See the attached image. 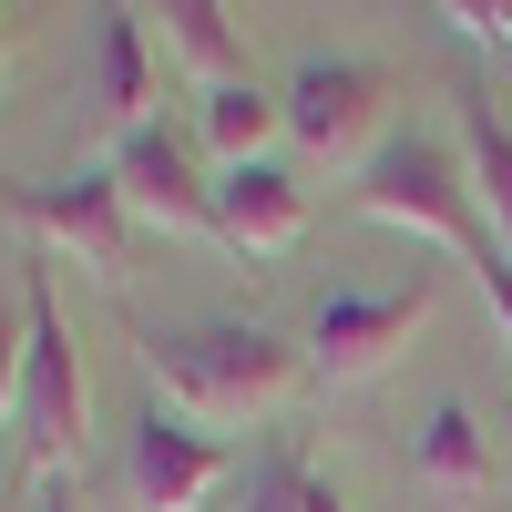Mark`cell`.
Instances as JSON below:
<instances>
[{
  "mask_svg": "<svg viewBox=\"0 0 512 512\" xmlns=\"http://www.w3.org/2000/svg\"><path fill=\"white\" fill-rule=\"evenodd\" d=\"M11 205H21V226H31L41 246L82 256L93 277H123V236H134V216H123V185H113V164H72V175L11 185Z\"/></svg>",
  "mask_w": 512,
  "mask_h": 512,
  "instance_id": "obj_5",
  "label": "cell"
},
{
  "mask_svg": "<svg viewBox=\"0 0 512 512\" xmlns=\"http://www.w3.org/2000/svg\"><path fill=\"white\" fill-rule=\"evenodd\" d=\"M441 21H461V31H492V41H512V0H451Z\"/></svg>",
  "mask_w": 512,
  "mask_h": 512,
  "instance_id": "obj_17",
  "label": "cell"
},
{
  "mask_svg": "<svg viewBox=\"0 0 512 512\" xmlns=\"http://www.w3.org/2000/svg\"><path fill=\"white\" fill-rule=\"evenodd\" d=\"M277 123H287V103H267L256 82H216V93H205V144H216L226 164H267Z\"/></svg>",
  "mask_w": 512,
  "mask_h": 512,
  "instance_id": "obj_13",
  "label": "cell"
},
{
  "mask_svg": "<svg viewBox=\"0 0 512 512\" xmlns=\"http://www.w3.org/2000/svg\"><path fill=\"white\" fill-rule=\"evenodd\" d=\"M41 512H82V492H72V482H52V492H41Z\"/></svg>",
  "mask_w": 512,
  "mask_h": 512,
  "instance_id": "obj_19",
  "label": "cell"
},
{
  "mask_svg": "<svg viewBox=\"0 0 512 512\" xmlns=\"http://www.w3.org/2000/svg\"><path fill=\"white\" fill-rule=\"evenodd\" d=\"M410 482H420V492H451V502H472V492H492V431L472 420V400H441L431 420H420V451H410Z\"/></svg>",
  "mask_w": 512,
  "mask_h": 512,
  "instance_id": "obj_11",
  "label": "cell"
},
{
  "mask_svg": "<svg viewBox=\"0 0 512 512\" xmlns=\"http://www.w3.org/2000/svg\"><path fill=\"white\" fill-rule=\"evenodd\" d=\"M461 164H472V195L492 216V246L512 256V123L492 113V93H461Z\"/></svg>",
  "mask_w": 512,
  "mask_h": 512,
  "instance_id": "obj_12",
  "label": "cell"
},
{
  "mask_svg": "<svg viewBox=\"0 0 512 512\" xmlns=\"http://www.w3.org/2000/svg\"><path fill=\"white\" fill-rule=\"evenodd\" d=\"M246 512H308V461H297V441H267L246 461Z\"/></svg>",
  "mask_w": 512,
  "mask_h": 512,
  "instance_id": "obj_15",
  "label": "cell"
},
{
  "mask_svg": "<svg viewBox=\"0 0 512 512\" xmlns=\"http://www.w3.org/2000/svg\"><path fill=\"white\" fill-rule=\"evenodd\" d=\"M113 185H123V216L154 226V236H216V185L195 175L185 134H164V123L113 144Z\"/></svg>",
  "mask_w": 512,
  "mask_h": 512,
  "instance_id": "obj_8",
  "label": "cell"
},
{
  "mask_svg": "<svg viewBox=\"0 0 512 512\" xmlns=\"http://www.w3.org/2000/svg\"><path fill=\"white\" fill-rule=\"evenodd\" d=\"M21 359H31V318H21V308H0V420L21 410Z\"/></svg>",
  "mask_w": 512,
  "mask_h": 512,
  "instance_id": "obj_16",
  "label": "cell"
},
{
  "mask_svg": "<svg viewBox=\"0 0 512 512\" xmlns=\"http://www.w3.org/2000/svg\"><path fill=\"white\" fill-rule=\"evenodd\" d=\"M0 72H11V11H0Z\"/></svg>",
  "mask_w": 512,
  "mask_h": 512,
  "instance_id": "obj_20",
  "label": "cell"
},
{
  "mask_svg": "<svg viewBox=\"0 0 512 512\" xmlns=\"http://www.w3.org/2000/svg\"><path fill=\"white\" fill-rule=\"evenodd\" d=\"M431 297H441L431 267H420L410 287H390V297H318L308 308V369L318 379H369L420 318H431Z\"/></svg>",
  "mask_w": 512,
  "mask_h": 512,
  "instance_id": "obj_7",
  "label": "cell"
},
{
  "mask_svg": "<svg viewBox=\"0 0 512 512\" xmlns=\"http://www.w3.org/2000/svg\"><path fill=\"white\" fill-rule=\"evenodd\" d=\"M21 318H31V359H21V410H11V431H21V451H31V472L72 482V461H82V349H72V328H62V308H52V277H31Z\"/></svg>",
  "mask_w": 512,
  "mask_h": 512,
  "instance_id": "obj_3",
  "label": "cell"
},
{
  "mask_svg": "<svg viewBox=\"0 0 512 512\" xmlns=\"http://www.w3.org/2000/svg\"><path fill=\"white\" fill-rule=\"evenodd\" d=\"M349 205L369 226H400V236H431L451 256H472V267H492V226H482V195H472V164H461L441 134H390L369 164H359V185Z\"/></svg>",
  "mask_w": 512,
  "mask_h": 512,
  "instance_id": "obj_2",
  "label": "cell"
},
{
  "mask_svg": "<svg viewBox=\"0 0 512 512\" xmlns=\"http://www.w3.org/2000/svg\"><path fill=\"white\" fill-rule=\"evenodd\" d=\"M144 379L164 410H185L195 431H236V420H267L297 379H308V349H287L277 328H144Z\"/></svg>",
  "mask_w": 512,
  "mask_h": 512,
  "instance_id": "obj_1",
  "label": "cell"
},
{
  "mask_svg": "<svg viewBox=\"0 0 512 512\" xmlns=\"http://www.w3.org/2000/svg\"><path fill=\"white\" fill-rule=\"evenodd\" d=\"M154 103V62H144V21L134 11H93V72H82V134L93 144H134Z\"/></svg>",
  "mask_w": 512,
  "mask_h": 512,
  "instance_id": "obj_9",
  "label": "cell"
},
{
  "mask_svg": "<svg viewBox=\"0 0 512 512\" xmlns=\"http://www.w3.org/2000/svg\"><path fill=\"white\" fill-rule=\"evenodd\" d=\"M164 41H175L185 72H205V93H216V82H246L236 72V21L216 0H164Z\"/></svg>",
  "mask_w": 512,
  "mask_h": 512,
  "instance_id": "obj_14",
  "label": "cell"
},
{
  "mask_svg": "<svg viewBox=\"0 0 512 512\" xmlns=\"http://www.w3.org/2000/svg\"><path fill=\"white\" fill-rule=\"evenodd\" d=\"M379 113H390V82H379L369 62H349V52H308L297 82H287V134L308 154H328V164H369L379 144H390Z\"/></svg>",
  "mask_w": 512,
  "mask_h": 512,
  "instance_id": "obj_4",
  "label": "cell"
},
{
  "mask_svg": "<svg viewBox=\"0 0 512 512\" xmlns=\"http://www.w3.org/2000/svg\"><path fill=\"white\" fill-rule=\"evenodd\" d=\"M216 236L246 256H287L308 236V185L287 164H216Z\"/></svg>",
  "mask_w": 512,
  "mask_h": 512,
  "instance_id": "obj_10",
  "label": "cell"
},
{
  "mask_svg": "<svg viewBox=\"0 0 512 512\" xmlns=\"http://www.w3.org/2000/svg\"><path fill=\"white\" fill-rule=\"evenodd\" d=\"M226 472H236V451H226L216 431H195L185 410L144 400L134 441H123V492H134V512H195Z\"/></svg>",
  "mask_w": 512,
  "mask_h": 512,
  "instance_id": "obj_6",
  "label": "cell"
},
{
  "mask_svg": "<svg viewBox=\"0 0 512 512\" xmlns=\"http://www.w3.org/2000/svg\"><path fill=\"white\" fill-rule=\"evenodd\" d=\"M482 297H492V318H502V349H512V256H492V267H472Z\"/></svg>",
  "mask_w": 512,
  "mask_h": 512,
  "instance_id": "obj_18",
  "label": "cell"
}]
</instances>
